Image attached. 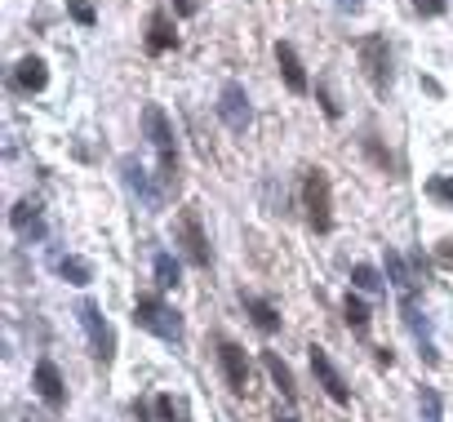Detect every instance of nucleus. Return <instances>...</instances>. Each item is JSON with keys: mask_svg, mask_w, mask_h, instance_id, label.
Wrapping results in <instances>:
<instances>
[{"mask_svg": "<svg viewBox=\"0 0 453 422\" xmlns=\"http://www.w3.org/2000/svg\"><path fill=\"white\" fill-rule=\"evenodd\" d=\"M142 129H147V142H151L156 156H160V187L173 191V187H178V142H173V125H169V116H165L156 103H147V107H142Z\"/></svg>", "mask_w": 453, "mask_h": 422, "instance_id": "1", "label": "nucleus"}, {"mask_svg": "<svg viewBox=\"0 0 453 422\" xmlns=\"http://www.w3.org/2000/svg\"><path fill=\"white\" fill-rule=\"evenodd\" d=\"M303 209H307V223L316 232L334 227V196H329V173L325 169H307L303 173Z\"/></svg>", "mask_w": 453, "mask_h": 422, "instance_id": "2", "label": "nucleus"}, {"mask_svg": "<svg viewBox=\"0 0 453 422\" xmlns=\"http://www.w3.org/2000/svg\"><path fill=\"white\" fill-rule=\"evenodd\" d=\"M134 325L156 334V338H165V342H182V316L169 303H160V298H138L134 303Z\"/></svg>", "mask_w": 453, "mask_h": 422, "instance_id": "3", "label": "nucleus"}, {"mask_svg": "<svg viewBox=\"0 0 453 422\" xmlns=\"http://www.w3.org/2000/svg\"><path fill=\"white\" fill-rule=\"evenodd\" d=\"M76 316H81V325H85V334H89V351H94V360L98 364H111V356H116V334H111V325L103 320V311H98V303H81L76 307Z\"/></svg>", "mask_w": 453, "mask_h": 422, "instance_id": "4", "label": "nucleus"}, {"mask_svg": "<svg viewBox=\"0 0 453 422\" xmlns=\"http://www.w3.org/2000/svg\"><path fill=\"white\" fill-rule=\"evenodd\" d=\"M178 245H182V254H187L191 267H209V263H213L209 241H204V227H200V209H196V204H187L182 214H178Z\"/></svg>", "mask_w": 453, "mask_h": 422, "instance_id": "5", "label": "nucleus"}, {"mask_svg": "<svg viewBox=\"0 0 453 422\" xmlns=\"http://www.w3.org/2000/svg\"><path fill=\"white\" fill-rule=\"evenodd\" d=\"M120 178L134 191V200H142L147 214H160V209H165V187L151 182V173L138 165V156H120Z\"/></svg>", "mask_w": 453, "mask_h": 422, "instance_id": "6", "label": "nucleus"}, {"mask_svg": "<svg viewBox=\"0 0 453 422\" xmlns=\"http://www.w3.org/2000/svg\"><path fill=\"white\" fill-rule=\"evenodd\" d=\"M356 54H360V67H365L369 85H373L378 94H387V89H391V50H387V41H382V36H365Z\"/></svg>", "mask_w": 453, "mask_h": 422, "instance_id": "7", "label": "nucleus"}, {"mask_svg": "<svg viewBox=\"0 0 453 422\" xmlns=\"http://www.w3.org/2000/svg\"><path fill=\"white\" fill-rule=\"evenodd\" d=\"M218 116H222V125L232 129V134H245V129H250L254 111H250V94H245V85H236V81H226V85H222V94H218Z\"/></svg>", "mask_w": 453, "mask_h": 422, "instance_id": "8", "label": "nucleus"}, {"mask_svg": "<svg viewBox=\"0 0 453 422\" xmlns=\"http://www.w3.org/2000/svg\"><path fill=\"white\" fill-rule=\"evenodd\" d=\"M218 364H222V378L236 395H250V360L245 351L232 342V338H218Z\"/></svg>", "mask_w": 453, "mask_h": 422, "instance_id": "9", "label": "nucleus"}, {"mask_svg": "<svg viewBox=\"0 0 453 422\" xmlns=\"http://www.w3.org/2000/svg\"><path fill=\"white\" fill-rule=\"evenodd\" d=\"M311 373L320 378V387L329 391V400H338V404H347V400H351V387L342 382V373H338V364L329 360V351H325V347H311Z\"/></svg>", "mask_w": 453, "mask_h": 422, "instance_id": "10", "label": "nucleus"}, {"mask_svg": "<svg viewBox=\"0 0 453 422\" xmlns=\"http://www.w3.org/2000/svg\"><path fill=\"white\" fill-rule=\"evenodd\" d=\"M36 395H41L50 409H63V404H67V382H63V373H58L54 360H41V364H36Z\"/></svg>", "mask_w": 453, "mask_h": 422, "instance_id": "11", "label": "nucleus"}, {"mask_svg": "<svg viewBox=\"0 0 453 422\" xmlns=\"http://www.w3.org/2000/svg\"><path fill=\"white\" fill-rule=\"evenodd\" d=\"M400 316H404V325H409V334L418 338V347H422V356H426V364H435L440 356H435V347H431V320L418 311V303L413 298H400Z\"/></svg>", "mask_w": 453, "mask_h": 422, "instance_id": "12", "label": "nucleus"}, {"mask_svg": "<svg viewBox=\"0 0 453 422\" xmlns=\"http://www.w3.org/2000/svg\"><path fill=\"white\" fill-rule=\"evenodd\" d=\"M138 413H142L147 422H191L187 404H182V400H173L169 391H160V395H151L147 404H138Z\"/></svg>", "mask_w": 453, "mask_h": 422, "instance_id": "13", "label": "nucleus"}, {"mask_svg": "<svg viewBox=\"0 0 453 422\" xmlns=\"http://www.w3.org/2000/svg\"><path fill=\"white\" fill-rule=\"evenodd\" d=\"M147 54H169V50H178V32H173V23H169V14L165 10H156L151 19H147Z\"/></svg>", "mask_w": 453, "mask_h": 422, "instance_id": "14", "label": "nucleus"}, {"mask_svg": "<svg viewBox=\"0 0 453 422\" xmlns=\"http://www.w3.org/2000/svg\"><path fill=\"white\" fill-rule=\"evenodd\" d=\"M276 63H280V76H285V85L294 89V94H307V67H303V58H298V50L289 45V41H280L276 45Z\"/></svg>", "mask_w": 453, "mask_h": 422, "instance_id": "15", "label": "nucleus"}, {"mask_svg": "<svg viewBox=\"0 0 453 422\" xmlns=\"http://www.w3.org/2000/svg\"><path fill=\"white\" fill-rule=\"evenodd\" d=\"M10 223L23 232V236H32V241H45V223H41V200H19L14 204V214H10Z\"/></svg>", "mask_w": 453, "mask_h": 422, "instance_id": "16", "label": "nucleus"}, {"mask_svg": "<svg viewBox=\"0 0 453 422\" xmlns=\"http://www.w3.org/2000/svg\"><path fill=\"white\" fill-rule=\"evenodd\" d=\"M14 85H19L23 94H41V89L50 85V72H45V63H41V58H23V63L14 67Z\"/></svg>", "mask_w": 453, "mask_h": 422, "instance_id": "17", "label": "nucleus"}, {"mask_svg": "<svg viewBox=\"0 0 453 422\" xmlns=\"http://www.w3.org/2000/svg\"><path fill=\"white\" fill-rule=\"evenodd\" d=\"M241 303H245V311L254 316V325H258L263 334H276V329H280V311H276L272 303H263L258 294H245V289H241Z\"/></svg>", "mask_w": 453, "mask_h": 422, "instance_id": "18", "label": "nucleus"}, {"mask_svg": "<svg viewBox=\"0 0 453 422\" xmlns=\"http://www.w3.org/2000/svg\"><path fill=\"white\" fill-rule=\"evenodd\" d=\"M387 276H391V285L400 289V298H413V294H418V280H413L409 263H404L395 249H387Z\"/></svg>", "mask_w": 453, "mask_h": 422, "instance_id": "19", "label": "nucleus"}, {"mask_svg": "<svg viewBox=\"0 0 453 422\" xmlns=\"http://www.w3.org/2000/svg\"><path fill=\"white\" fill-rule=\"evenodd\" d=\"M263 364H267L272 382L280 387V395H285V400H294V395H298V387H294V373H289V364H285L276 351H263Z\"/></svg>", "mask_w": 453, "mask_h": 422, "instance_id": "20", "label": "nucleus"}, {"mask_svg": "<svg viewBox=\"0 0 453 422\" xmlns=\"http://www.w3.org/2000/svg\"><path fill=\"white\" fill-rule=\"evenodd\" d=\"M151 267H156V285H160V289H178V285H182V267L173 263V254H156Z\"/></svg>", "mask_w": 453, "mask_h": 422, "instance_id": "21", "label": "nucleus"}, {"mask_svg": "<svg viewBox=\"0 0 453 422\" xmlns=\"http://www.w3.org/2000/svg\"><path fill=\"white\" fill-rule=\"evenodd\" d=\"M58 276H63L67 285H89V280H94V267H89L85 258H58Z\"/></svg>", "mask_w": 453, "mask_h": 422, "instance_id": "22", "label": "nucleus"}, {"mask_svg": "<svg viewBox=\"0 0 453 422\" xmlns=\"http://www.w3.org/2000/svg\"><path fill=\"white\" fill-rule=\"evenodd\" d=\"M342 316H347V325H351L356 334H369V307H365V298L347 294V303H342Z\"/></svg>", "mask_w": 453, "mask_h": 422, "instance_id": "23", "label": "nucleus"}, {"mask_svg": "<svg viewBox=\"0 0 453 422\" xmlns=\"http://www.w3.org/2000/svg\"><path fill=\"white\" fill-rule=\"evenodd\" d=\"M426 196H431L435 204H449V209H453V173H431V178H426Z\"/></svg>", "mask_w": 453, "mask_h": 422, "instance_id": "24", "label": "nucleus"}, {"mask_svg": "<svg viewBox=\"0 0 453 422\" xmlns=\"http://www.w3.org/2000/svg\"><path fill=\"white\" fill-rule=\"evenodd\" d=\"M351 280H356V289H365V294H382V276H378L369 263H356V267H351Z\"/></svg>", "mask_w": 453, "mask_h": 422, "instance_id": "25", "label": "nucleus"}, {"mask_svg": "<svg viewBox=\"0 0 453 422\" xmlns=\"http://www.w3.org/2000/svg\"><path fill=\"white\" fill-rule=\"evenodd\" d=\"M418 409H422V422H444V418H440V391H435V387H422Z\"/></svg>", "mask_w": 453, "mask_h": 422, "instance_id": "26", "label": "nucleus"}, {"mask_svg": "<svg viewBox=\"0 0 453 422\" xmlns=\"http://www.w3.org/2000/svg\"><path fill=\"white\" fill-rule=\"evenodd\" d=\"M67 14H72L81 27H94V23H98V14H94L89 0H67Z\"/></svg>", "mask_w": 453, "mask_h": 422, "instance_id": "27", "label": "nucleus"}, {"mask_svg": "<svg viewBox=\"0 0 453 422\" xmlns=\"http://www.w3.org/2000/svg\"><path fill=\"white\" fill-rule=\"evenodd\" d=\"M413 10H418L422 19H440V14H444V0H413Z\"/></svg>", "mask_w": 453, "mask_h": 422, "instance_id": "28", "label": "nucleus"}, {"mask_svg": "<svg viewBox=\"0 0 453 422\" xmlns=\"http://www.w3.org/2000/svg\"><path fill=\"white\" fill-rule=\"evenodd\" d=\"M435 263H440V267H444V272H453V236H449V241H440V245H435Z\"/></svg>", "mask_w": 453, "mask_h": 422, "instance_id": "29", "label": "nucleus"}, {"mask_svg": "<svg viewBox=\"0 0 453 422\" xmlns=\"http://www.w3.org/2000/svg\"><path fill=\"white\" fill-rule=\"evenodd\" d=\"M173 14H182V19H196V14H200V0H173Z\"/></svg>", "mask_w": 453, "mask_h": 422, "instance_id": "30", "label": "nucleus"}, {"mask_svg": "<svg viewBox=\"0 0 453 422\" xmlns=\"http://www.w3.org/2000/svg\"><path fill=\"white\" fill-rule=\"evenodd\" d=\"M334 5H338L342 14H360V10H365V0H334Z\"/></svg>", "mask_w": 453, "mask_h": 422, "instance_id": "31", "label": "nucleus"}, {"mask_svg": "<svg viewBox=\"0 0 453 422\" xmlns=\"http://www.w3.org/2000/svg\"><path fill=\"white\" fill-rule=\"evenodd\" d=\"M27 422H50V418H41V413H27Z\"/></svg>", "mask_w": 453, "mask_h": 422, "instance_id": "32", "label": "nucleus"}, {"mask_svg": "<svg viewBox=\"0 0 453 422\" xmlns=\"http://www.w3.org/2000/svg\"><path fill=\"white\" fill-rule=\"evenodd\" d=\"M276 422H298V418H276Z\"/></svg>", "mask_w": 453, "mask_h": 422, "instance_id": "33", "label": "nucleus"}]
</instances>
